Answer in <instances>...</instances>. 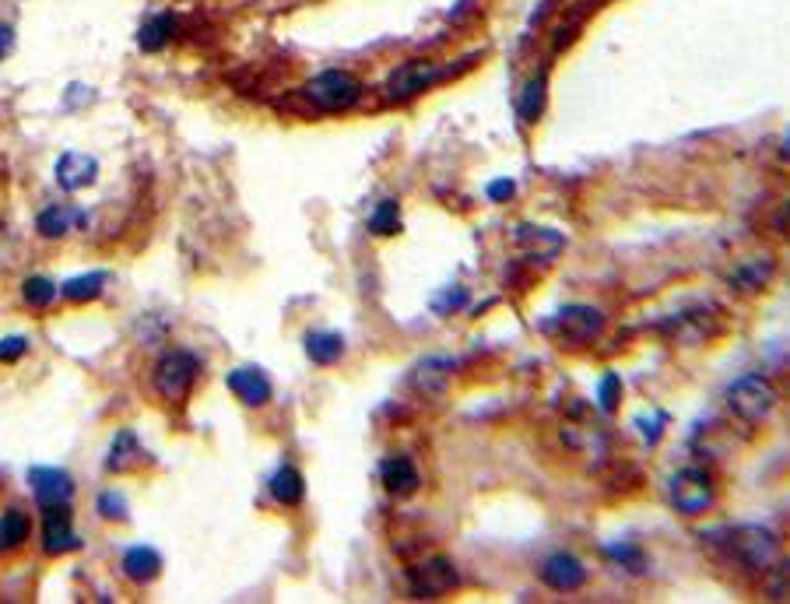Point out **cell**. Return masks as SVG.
Returning a JSON list of instances; mask_svg holds the SVG:
<instances>
[{"label": "cell", "mask_w": 790, "mask_h": 604, "mask_svg": "<svg viewBox=\"0 0 790 604\" xmlns=\"http://www.w3.org/2000/svg\"><path fill=\"white\" fill-rule=\"evenodd\" d=\"M548 334L569 341V345H587V341H597L604 331V313L597 306H583V302H573V306H562L552 320L545 324Z\"/></svg>", "instance_id": "obj_6"}, {"label": "cell", "mask_w": 790, "mask_h": 604, "mask_svg": "<svg viewBox=\"0 0 790 604\" xmlns=\"http://www.w3.org/2000/svg\"><path fill=\"white\" fill-rule=\"evenodd\" d=\"M106 274L102 271H88V274H78V278H71V281H64V299H71V302H92V299H99L102 295V288H106Z\"/></svg>", "instance_id": "obj_21"}, {"label": "cell", "mask_w": 790, "mask_h": 604, "mask_svg": "<svg viewBox=\"0 0 790 604\" xmlns=\"http://www.w3.org/2000/svg\"><path fill=\"white\" fill-rule=\"evenodd\" d=\"M618 397H622V380H618V373H604L601 383H597V404H601L604 415H611V411L618 408Z\"/></svg>", "instance_id": "obj_29"}, {"label": "cell", "mask_w": 790, "mask_h": 604, "mask_svg": "<svg viewBox=\"0 0 790 604\" xmlns=\"http://www.w3.org/2000/svg\"><path fill=\"white\" fill-rule=\"evenodd\" d=\"M769 278H773V264H769V260H762V267L755 264V260H745L727 281H731L734 288H741V292H755V288H762Z\"/></svg>", "instance_id": "obj_25"}, {"label": "cell", "mask_w": 790, "mask_h": 604, "mask_svg": "<svg viewBox=\"0 0 790 604\" xmlns=\"http://www.w3.org/2000/svg\"><path fill=\"white\" fill-rule=\"evenodd\" d=\"M197 369H201V362H197L194 352L169 348L155 366V390L162 394V401H183L190 394V387H194Z\"/></svg>", "instance_id": "obj_3"}, {"label": "cell", "mask_w": 790, "mask_h": 604, "mask_svg": "<svg viewBox=\"0 0 790 604\" xmlns=\"http://www.w3.org/2000/svg\"><path fill=\"white\" fill-rule=\"evenodd\" d=\"M95 510H99L102 520H127L130 517V506L127 499H123V492L116 489H106L99 499H95Z\"/></svg>", "instance_id": "obj_28"}, {"label": "cell", "mask_w": 790, "mask_h": 604, "mask_svg": "<svg viewBox=\"0 0 790 604\" xmlns=\"http://www.w3.org/2000/svg\"><path fill=\"white\" fill-rule=\"evenodd\" d=\"M95 176H99V162L85 151H64L57 162V183L67 194H78V190L92 187Z\"/></svg>", "instance_id": "obj_13"}, {"label": "cell", "mask_w": 790, "mask_h": 604, "mask_svg": "<svg viewBox=\"0 0 790 604\" xmlns=\"http://www.w3.org/2000/svg\"><path fill=\"white\" fill-rule=\"evenodd\" d=\"M457 366L453 359H439V355H432V359H422L415 366V376H411V383H415V390H422V394L436 397L439 390L446 387V380H450V369Z\"/></svg>", "instance_id": "obj_18"}, {"label": "cell", "mask_w": 790, "mask_h": 604, "mask_svg": "<svg viewBox=\"0 0 790 604\" xmlns=\"http://www.w3.org/2000/svg\"><path fill=\"white\" fill-rule=\"evenodd\" d=\"M225 383H229V390L246 404V408H264V404L271 401V390H274L271 380H267V373H264V369H257V366L232 369Z\"/></svg>", "instance_id": "obj_12"}, {"label": "cell", "mask_w": 790, "mask_h": 604, "mask_svg": "<svg viewBox=\"0 0 790 604\" xmlns=\"http://www.w3.org/2000/svg\"><path fill=\"white\" fill-rule=\"evenodd\" d=\"M464 302H467L464 288H453V292H443L439 299H432V310H436V313H453V310H460Z\"/></svg>", "instance_id": "obj_33"}, {"label": "cell", "mask_w": 790, "mask_h": 604, "mask_svg": "<svg viewBox=\"0 0 790 604\" xmlns=\"http://www.w3.org/2000/svg\"><path fill=\"white\" fill-rule=\"evenodd\" d=\"M306 95H309V102H313L316 109H324V113H345V109H352L355 102L362 99V85H359V78L348 71H324L309 81Z\"/></svg>", "instance_id": "obj_4"}, {"label": "cell", "mask_w": 790, "mask_h": 604, "mask_svg": "<svg viewBox=\"0 0 790 604\" xmlns=\"http://www.w3.org/2000/svg\"><path fill=\"white\" fill-rule=\"evenodd\" d=\"M671 506H675L682 517H703L713 503H717V489H713V478L699 468H682L668 485Z\"/></svg>", "instance_id": "obj_5"}, {"label": "cell", "mask_w": 790, "mask_h": 604, "mask_svg": "<svg viewBox=\"0 0 790 604\" xmlns=\"http://www.w3.org/2000/svg\"><path fill=\"white\" fill-rule=\"evenodd\" d=\"M29 538V513L4 510L0 513V552H11Z\"/></svg>", "instance_id": "obj_22"}, {"label": "cell", "mask_w": 790, "mask_h": 604, "mask_svg": "<svg viewBox=\"0 0 790 604\" xmlns=\"http://www.w3.org/2000/svg\"><path fill=\"white\" fill-rule=\"evenodd\" d=\"M443 74L446 71H439L436 64H429V60H408V64H401L387 78V95L390 99H411V95H418L429 85H436Z\"/></svg>", "instance_id": "obj_9"}, {"label": "cell", "mask_w": 790, "mask_h": 604, "mask_svg": "<svg viewBox=\"0 0 790 604\" xmlns=\"http://www.w3.org/2000/svg\"><path fill=\"white\" fill-rule=\"evenodd\" d=\"M25 352H29V341L18 338V334H11V338L0 341V362H18Z\"/></svg>", "instance_id": "obj_32"}, {"label": "cell", "mask_w": 790, "mask_h": 604, "mask_svg": "<svg viewBox=\"0 0 790 604\" xmlns=\"http://www.w3.org/2000/svg\"><path fill=\"white\" fill-rule=\"evenodd\" d=\"M640 436L647 439L650 446L657 443V439H661V432H664V425H668V415H664V411H650V418H640Z\"/></svg>", "instance_id": "obj_31"}, {"label": "cell", "mask_w": 790, "mask_h": 604, "mask_svg": "<svg viewBox=\"0 0 790 604\" xmlns=\"http://www.w3.org/2000/svg\"><path fill=\"white\" fill-rule=\"evenodd\" d=\"M11 46H15V29H11V25H0V57H4Z\"/></svg>", "instance_id": "obj_35"}, {"label": "cell", "mask_w": 790, "mask_h": 604, "mask_svg": "<svg viewBox=\"0 0 790 604\" xmlns=\"http://www.w3.org/2000/svg\"><path fill=\"white\" fill-rule=\"evenodd\" d=\"M608 555L622 562L625 569H632V573H643V569H647V559H643V552L636 545H611Z\"/></svg>", "instance_id": "obj_30"}, {"label": "cell", "mask_w": 790, "mask_h": 604, "mask_svg": "<svg viewBox=\"0 0 790 604\" xmlns=\"http://www.w3.org/2000/svg\"><path fill=\"white\" fill-rule=\"evenodd\" d=\"M271 496H274V503H281V506H299L302 496H306V478L295 468H288V464H281L271 475Z\"/></svg>", "instance_id": "obj_19"}, {"label": "cell", "mask_w": 790, "mask_h": 604, "mask_svg": "<svg viewBox=\"0 0 790 604\" xmlns=\"http://www.w3.org/2000/svg\"><path fill=\"white\" fill-rule=\"evenodd\" d=\"M22 295L29 306H36V310H46L53 299H57V285H53L50 278H43V274H36V278H25L22 285Z\"/></svg>", "instance_id": "obj_27"}, {"label": "cell", "mask_w": 790, "mask_h": 604, "mask_svg": "<svg viewBox=\"0 0 790 604\" xmlns=\"http://www.w3.org/2000/svg\"><path fill=\"white\" fill-rule=\"evenodd\" d=\"M541 580H545L555 594H573V590H580L583 583H587V569H583V562L576 559V555L555 552L541 562Z\"/></svg>", "instance_id": "obj_10"}, {"label": "cell", "mask_w": 790, "mask_h": 604, "mask_svg": "<svg viewBox=\"0 0 790 604\" xmlns=\"http://www.w3.org/2000/svg\"><path fill=\"white\" fill-rule=\"evenodd\" d=\"M173 32H176V15L162 11V15L148 18V22L141 25V32H137V46H141L144 53H158L169 39H173Z\"/></svg>", "instance_id": "obj_20"}, {"label": "cell", "mask_w": 790, "mask_h": 604, "mask_svg": "<svg viewBox=\"0 0 790 604\" xmlns=\"http://www.w3.org/2000/svg\"><path fill=\"white\" fill-rule=\"evenodd\" d=\"M29 485H32V496H36L39 506L71 503V496H74L71 475H67V471H60V468H32L29 471Z\"/></svg>", "instance_id": "obj_11"}, {"label": "cell", "mask_w": 790, "mask_h": 604, "mask_svg": "<svg viewBox=\"0 0 790 604\" xmlns=\"http://www.w3.org/2000/svg\"><path fill=\"white\" fill-rule=\"evenodd\" d=\"M369 232L373 236H394V232H401V204L394 197L376 204V211L369 215Z\"/></svg>", "instance_id": "obj_24"}, {"label": "cell", "mask_w": 790, "mask_h": 604, "mask_svg": "<svg viewBox=\"0 0 790 604\" xmlns=\"http://www.w3.org/2000/svg\"><path fill=\"white\" fill-rule=\"evenodd\" d=\"M85 222H88V215L81 208H74V204H50V208L39 211L36 229H39V236H46V239H60L71 229H81Z\"/></svg>", "instance_id": "obj_14"}, {"label": "cell", "mask_w": 790, "mask_h": 604, "mask_svg": "<svg viewBox=\"0 0 790 604\" xmlns=\"http://www.w3.org/2000/svg\"><path fill=\"white\" fill-rule=\"evenodd\" d=\"M81 548V534L71 524L67 503L43 506V552L46 555H67Z\"/></svg>", "instance_id": "obj_8"}, {"label": "cell", "mask_w": 790, "mask_h": 604, "mask_svg": "<svg viewBox=\"0 0 790 604\" xmlns=\"http://www.w3.org/2000/svg\"><path fill=\"white\" fill-rule=\"evenodd\" d=\"M141 457V443H137V436L130 429H123L120 436L113 439V446H109V457H106V471H123L130 468V464Z\"/></svg>", "instance_id": "obj_23"}, {"label": "cell", "mask_w": 790, "mask_h": 604, "mask_svg": "<svg viewBox=\"0 0 790 604\" xmlns=\"http://www.w3.org/2000/svg\"><path fill=\"white\" fill-rule=\"evenodd\" d=\"M731 552L745 569L766 573V569H773L776 559H780V538H776L769 527L748 524V527L731 531Z\"/></svg>", "instance_id": "obj_2"}, {"label": "cell", "mask_w": 790, "mask_h": 604, "mask_svg": "<svg viewBox=\"0 0 790 604\" xmlns=\"http://www.w3.org/2000/svg\"><path fill=\"white\" fill-rule=\"evenodd\" d=\"M727 408L741 418V422H766L776 408V390L766 376L745 373L727 387Z\"/></svg>", "instance_id": "obj_1"}, {"label": "cell", "mask_w": 790, "mask_h": 604, "mask_svg": "<svg viewBox=\"0 0 790 604\" xmlns=\"http://www.w3.org/2000/svg\"><path fill=\"white\" fill-rule=\"evenodd\" d=\"M380 478L383 485H387V492H394V496H411V492L418 489V468L411 457H404V453H397V457H387V461L380 464Z\"/></svg>", "instance_id": "obj_15"}, {"label": "cell", "mask_w": 790, "mask_h": 604, "mask_svg": "<svg viewBox=\"0 0 790 604\" xmlns=\"http://www.w3.org/2000/svg\"><path fill=\"white\" fill-rule=\"evenodd\" d=\"M457 583H460V573L446 555H432V559H425V562H418V566L408 569V587L415 597L450 594Z\"/></svg>", "instance_id": "obj_7"}, {"label": "cell", "mask_w": 790, "mask_h": 604, "mask_svg": "<svg viewBox=\"0 0 790 604\" xmlns=\"http://www.w3.org/2000/svg\"><path fill=\"white\" fill-rule=\"evenodd\" d=\"M485 194H489V201L503 204V201H510V197L517 194V183H513V180H492Z\"/></svg>", "instance_id": "obj_34"}, {"label": "cell", "mask_w": 790, "mask_h": 604, "mask_svg": "<svg viewBox=\"0 0 790 604\" xmlns=\"http://www.w3.org/2000/svg\"><path fill=\"white\" fill-rule=\"evenodd\" d=\"M541 109H545V74L527 81L524 99H520V116H524V123H534L541 116Z\"/></svg>", "instance_id": "obj_26"}, {"label": "cell", "mask_w": 790, "mask_h": 604, "mask_svg": "<svg viewBox=\"0 0 790 604\" xmlns=\"http://www.w3.org/2000/svg\"><path fill=\"white\" fill-rule=\"evenodd\" d=\"M123 573L134 583H151L162 573V555L151 545H130L127 552H123Z\"/></svg>", "instance_id": "obj_16"}, {"label": "cell", "mask_w": 790, "mask_h": 604, "mask_svg": "<svg viewBox=\"0 0 790 604\" xmlns=\"http://www.w3.org/2000/svg\"><path fill=\"white\" fill-rule=\"evenodd\" d=\"M302 345H306L309 362H316V366H334L345 359V338L334 331H309Z\"/></svg>", "instance_id": "obj_17"}]
</instances>
